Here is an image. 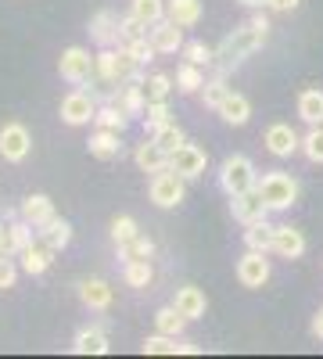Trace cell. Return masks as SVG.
<instances>
[{"label":"cell","mask_w":323,"mask_h":359,"mask_svg":"<svg viewBox=\"0 0 323 359\" xmlns=\"http://www.w3.org/2000/svg\"><path fill=\"white\" fill-rule=\"evenodd\" d=\"M262 40H266V29H259L255 22H248V25H241V29H233V33L216 47V76H226L233 65H241L245 57H252L259 47H262Z\"/></svg>","instance_id":"1"},{"label":"cell","mask_w":323,"mask_h":359,"mask_svg":"<svg viewBox=\"0 0 323 359\" xmlns=\"http://www.w3.org/2000/svg\"><path fill=\"white\" fill-rule=\"evenodd\" d=\"M130 79H144L140 72V62L126 50V47H101L97 54V83H108V86H119V83H130Z\"/></svg>","instance_id":"2"},{"label":"cell","mask_w":323,"mask_h":359,"mask_svg":"<svg viewBox=\"0 0 323 359\" xmlns=\"http://www.w3.org/2000/svg\"><path fill=\"white\" fill-rule=\"evenodd\" d=\"M255 191L270 205V212H284V208H291L298 201V180L287 176V172H266L255 184Z\"/></svg>","instance_id":"3"},{"label":"cell","mask_w":323,"mask_h":359,"mask_svg":"<svg viewBox=\"0 0 323 359\" xmlns=\"http://www.w3.org/2000/svg\"><path fill=\"white\" fill-rule=\"evenodd\" d=\"M57 72H62V79L72 83V86L97 83V54H90L86 47H69V50H62Z\"/></svg>","instance_id":"4"},{"label":"cell","mask_w":323,"mask_h":359,"mask_svg":"<svg viewBox=\"0 0 323 359\" xmlns=\"http://www.w3.org/2000/svg\"><path fill=\"white\" fill-rule=\"evenodd\" d=\"M255 184H259V176H255L252 158L230 155V158L219 165V187H223L230 198H238V194H245V191H255Z\"/></svg>","instance_id":"5"},{"label":"cell","mask_w":323,"mask_h":359,"mask_svg":"<svg viewBox=\"0 0 323 359\" xmlns=\"http://www.w3.org/2000/svg\"><path fill=\"white\" fill-rule=\"evenodd\" d=\"M184 184H187V180L176 169H158L151 176V201L158 208H176L184 201Z\"/></svg>","instance_id":"6"},{"label":"cell","mask_w":323,"mask_h":359,"mask_svg":"<svg viewBox=\"0 0 323 359\" xmlns=\"http://www.w3.org/2000/svg\"><path fill=\"white\" fill-rule=\"evenodd\" d=\"M62 118L69 126H86L97 118V97L86 94V90H72L62 97Z\"/></svg>","instance_id":"7"},{"label":"cell","mask_w":323,"mask_h":359,"mask_svg":"<svg viewBox=\"0 0 323 359\" xmlns=\"http://www.w3.org/2000/svg\"><path fill=\"white\" fill-rule=\"evenodd\" d=\"M29 151H33V137H29L22 123H8L0 130V155H4V162H25Z\"/></svg>","instance_id":"8"},{"label":"cell","mask_w":323,"mask_h":359,"mask_svg":"<svg viewBox=\"0 0 323 359\" xmlns=\"http://www.w3.org/2000/svg\"><path fill=\"white\" fill-rule=\"evenodd\" d=\"M262 144H266V151L273 158H291L295 151H302V137L291 130L287 123H273L266 130V137H262Z\"/></svg>","instance_id":"9"},{"label":"cell","mask_w":323,"mask_h":359,"mask_svg":"<svg viewBox=\"0 0 323 359\" xmlns=\"http://www.w3.org/2000/svg\"><path fill=\"white\" fill-rule=\"evenodd\" d=\"M205 162H209V158H205V151H201L198 144H180L169 155V169H176L184 180H198L205 172Z\"/></svg>","instance_id":"10"},{"label":"cell","mask_w":323,"mask_h":359,"mask_svg":"<svg viewBox=\"0 0 323 359\" xmlns=\"http://www.w3.org/2000/svg\"><path fill=\"white\" fill-rule=\"evenodd\" d=\"M18 255H22V269H25V273H29V277H40V273H47V269H50L57 248H50L43 237H36V241H29Z\"/></svg>","instance_id":"11"},{"label":"cell","mask_w":323,"mask_h":359,"mask_svg":"<svg viewBox=\"0 0 323 359\" xmlns=\"http://www.w3.org/2000/svg\"><path fill=\"white\" fill-rule=\"evenodd\" d=\"M238 280L245 284V287H262L270 280V259H266V252H252L248 248V255H241V262H238Z\"/></svg>","instance_id":"12"},{"label":"cell","mask_w":323,"mask_h":359,"mask_svg":"<svg viewBox=\"0 0 323 359\" xmlns=\"http://www.w3.org/2000/svg\"><path fill=\"white\" fill-rule=\"evenodd\" d=\"M148 36H151V43H155L158 54H176V50L187 43V40H184V25H176L172 18L155 22V25L148 29Z\"/></svg>","instance_id":"13"},{"label":"cell","mask_w":323,"mask_h":359,"mask_svg":"<svg viewBox=\"0 0 323 359\" xmlns=\"http://www.w3.org/2000/svg\"><path fill=\"white\" fill-rule=\"evenodd\" d=\"M119 25H123V18L115 15V11H97V15L90 18V40H94L97 47H115V43H123Z\"/></svg>","instance_id":"14"},{"label":"cell","mask_w":323,"mask_h":359,"mask_svg":"<svg viewBox=\"0 0 323 359\" xmlns=\"http://www.w3.org/2000/svg\"><path fill=\"white\" fill-rule=\"evenodd\" d=\"M230 205H233V219L238 223H255V219H266L270 216V205L262 201V194L259 191H245V194H238V198H230Z\"/></svg>","instance_id":"15"},{"label":"cell","mask_w":323,"mask_h":359,"mask_svg":"<svg viewBox=\"0 0 323 359\" xmlns=\"http://www.w3.org/2000/svg\"><path fill=\"white\" fill-rule=\"evenodd\" d=\"M86 147H90V155H94V158H101V162H108V158H119V155H123L119 130H104V126H97V133H90Z\"/></svg>","instance_id":"16"},{"label":"cell","mask_w":323,"mask_h":359,"mask_svg":"<svg viewBox=\"0 0 323 359\" xmlns=\"http://www.w3.org/2000/svg\"><path fill=\"white\" fill-rule=\"evenodd\" d=\"M18 216L40 230L43 223H50V219H54V201H50L47 194H29V198L22 201V208H18Z\"/></svg>","instance_id":"17"},{"label":"cell","mask_w":323,"mask_h":359,"mask_svg":"<svg viewBox=\"0 0 323 359\" xmlns=\"http://www.w3.org/2000/svg\"><path fill=\"white\" fill-rule=\"evenodd\" d=\"M273 252H277L280 259H302V252H305V233L295 230V226H277Z\"/></svg>","instance_id":"18"},{"label":"cell","mask_w":323,"mask_h":359,"mask_svg":"<svg viewBox=\"0 0 323 359\" xmlns=\"http://www.w3.org/2000/svg\"><path fill=\"white\" fill-rule=\"evenodd\" d=\"M172 306L180 309L187 320H201V316H205V309H209V302H205V291H201V287H194V284H187V287L176 291Z\"/></svg>","instance_id":"19"},{"label":"cell","mask_w":323,"mask_h":359,"mask_svg":"<svg viewBox=\"0 0 323 359\" xmlns=\"http://www.w3.org/2000/svg\"><path fill=\"white\" fill-rule=\"evenodd\" d=\"M72 352L76 355H104L108 352V334L101 331V327H83V331L76 334V341H72Z\"/></svg>","instance_id":"20"},{"label":"cell","mask_w":323,"mask_h":359,"mask_svg":"<svg viewBox=\"0 0 323 359\" xmlns=\"http://www.w3.org/2000/svg\"><path fill=\"white\" fill-rule=\"evenodd\" d=\"M219 118L223 123H230V126H245L248 118H252V101L245 97V94H226V101L219 104Z\"/></svg>","instance_id":"21"},{"label":"cell","mask_w":323,"mask_h":359,"mask_svg":"<svg viewBox=\"0 0 323 359\" xmlns=\"http://www.w3.org/2000/svg\"><path fill=\"white\" fill-rule=\"evenodd\" d=\"M133 158H137V165H140L144 172H158V169H169V151H165V147H158L155 140H144V144H137Z\"/></svg>","instance_id":"22"},{"label":"cell","mask_w":323,"mask_h":359,"mask_svg":"<svg viewBox=\"0 0 323 359\" xmlns=\"http://www.w3.org/2000/svg\"><path fill=\"white\" fill-rule=\"evenodd\" d=\"M273 237H277V226L270 219H255L245 226V245L252 252H273Z\"/></svg>","instance_id":"23"},{"label":"cell","mask_w":323,"mask_h":359,"mask_svg":"<svg viewBox=\"0 0 323 359\" xmlns=\"http://www.w3.org/2000/svg\"><path fill=\"white\" fill-rule=\"evenodd\" d=\"M165 18H172L176 25H198L201 22V0H165Z\"/></svg>","instance_id":"24"},{"label":"cell","mask_w":323,"mask_h":359,"mask_svg":"<svg viewBox=\"0 0 323 359\" xmlns=\"http://www.w3.org/2000/svg\"><path fill=\"white\" fill-rule=\"evenodd\" d=\"M79 298H83L86 309H97V313H101V309L111 306V287H108L104 280H97V277H94V280H83V284H79Z\"/></svg>","instance_id":"25"},{"label":"cell","mask_w":323,"mask_h":359,"mask_svg":"<svg viewBox=\"0 0 323 359\" xmlns=\"http://www.w3.org/2000/svg\"><path fill=\"white\" fill-rule=\"evenodd\" d=\"M298 115L309 126H323V90H302L298 94Z\"/></svg>","instance_id":"26"},{"label":"cell","mask_w":323,"mask_h":359,"mask_svg":"<svg viewBox=\"0 0 323 359\" xmlns=\"http://www.w3.org/2000/svg\"><path fill=\"white\" fill-rule=\"evenodd\" d=\"M140 352L144 355H176V352H184V338H172V334L155 331L151 338H144Z\"/></svg>","instance_id":"27"},{"label":"cell","mask_w":323,"mask_h":359,"mask_svg":"<svg viewBox=\"0 0 323 359\" xmlns=\"http://www.w3.org/2000/svg\"><path fill=\"white\" fill-rule=\"evenodd\" d=\"M201 86H205V69L201 65L184 62L180 69H176V90H180V94H201Z\"/></svg>","instance_id":"28"},{"label":"cell","mask_w":323,"mask_h":359,"mask_svg":"<svg viewBox=\"0 0 323 359\" xmlns=\"http://www.w3.org/2000/svg\"><path fill=\"white\" fill-rule=\"evenodd\" d=\"M184 327H187V316L176 309V306H165V309L155 313V331H162V334L180 338V334H184Z\"/></svg>","instance_id":"29"},{"label":"cell","mask_w":323,"mask_h":359,"mask_svg":"<svg viewBox=\"0 0 323 359\" xmlns=\"http://www.w3.org/2000/svg\"><path fill=\"white\" fill-rule=\"evenodd\" d=\"M40 237H43V241L50 245V248H57V252H62V248H69V241H72V226L65 223V219H50V223H43L40 226Z\"/></svg>","instance_id":"30"},{"label":"cell","mask_w":323,"mask_h":359,"mask_svg":"<svg viewBox=\"0 0 323 359\" xmlns=\"http://www.w3.org/2000/svg\"><path fill=\"white\" fill-rule=\"evenodd\" d=\"M130 15H137L144 25H155L165 18V0H130Z\"/></svg>","instance_id":"31"},{"label":"cell","mask_w":323,"mask_h":359,"mask_svg":"<svg viewBox=\"0 0 323 359\" xmlns=\"http://www.w3.org/2000/svg\"><path fill=\"white\" fill-rule=\"evenodd\" d=\"M151 259H130L126 266H123V280L130 284V287H148L151 284Z\"/></svg>","instance_id":"32"},{"label":"cell","mask_w":323,"mask_h":359,"mask_svg":"<svg viewBox=\"0 0 323 359\" xmlns=\"http://www.w3.org/2000/svg\"><path fill=\"white\" fill-rule=\"evenodd\" d=\"M97 126H104V130H126V123H130V115L119 108V104H111V101H104L101 108H97V118H94Z\"/></svg>","instance_id":"33"},{"label":"cell","mask_w":323,"mask_h":359,"mask_svg":"<svg viewBox=\"0 0 323 359\" xmlns=\"http://www.w3.org/2000/svg\"><path fill=\"white\" fill-rule=\"evenodd\" d=\"M226 94H230V86H226V76H212V79H205V86H201L205 108H212V111H219V104L226 101Z\"/></svg>","instance_id":"34"},{"label":"cell","mask_w":323,"mask_h":359,"mask_svg":"<svg viewBox=\"0 0 323 359\" xmlns=\"http://www.w3.org/2000/svg\"><path fill=\"white\" fill-rule=\"evenodd\" d=\"M180 57H184V62H191V65L209 69V65L216 62V50H212V47H205L201 40H191V43H184V47H180Z\"/></svg>","instance_id":"35"},{"label":"cell","mask_w":323,"mask_h":359,"mask_svg":"<svg viewBox=\"0 0 323 359\" xmlns=\"http://www.w3.org/2000/svg\"><path fill=\"white\" fill-rule=\"evenodd\" d=\"M151 140L158 144V147H165V151L172 155L176 151V147H180V144H187V137H184V130L180 126H176V123H165V126H158L155 133H151Z\"/></svg>","instance_id":"36"},{"label":"cell","mask_w":323,"mask_h":359,"mask_svg":"<svg viewBox=\"0 0 323 359\" xmlns=\"http://www.w3.org/2000/svg\"><path fill=\"white\" fill-rule=\"evenodd\" d=\"M119 255L130 262V259H151L155 255V241L151 237H144V233H137L133 241H126V245H119Z\"/></svg>","instance_id":"37"},{"label":"cell","mask_w":323,"mask_h":359,"mask_svg":"<svg viewBox=\"0 0 323 359\" xmlns=\"http://www.w3.org/2000/svg\"><path fill=\"white\" fill-rule=\"evenodd\" d=\"M172 90V79L165 72H155V76H144V94H148V101H165Z\"/></svg>","instance_id":"38"},{"label":"cell","mask_w":323,"mask_h":359,"mask_svg":"<svg viewBox=\"0 0 323 359\" xmlns=\"http://www.w3.org/2000/svg\"><path fill=\"white\" fill-rule=\"evenodd\" d=\"M302 155L316 165H323V126H312L305 137H302Z\"/></svg>","instance_id":"39"},{"label":"cell","mask_w":323,"mask_h":359,"mask_svg":"<svg viewBox=\"0 0 323 359\" xmlns=\"http://www.w3.org/2000/svg\"><path fill=\"white\" fill-rule=\"evenodd\" d=\"M137 233H140V226H137L133 216H115V219H111V241H115V245L133 241Z\"/></svg>","instance_id":"40"},{"label":"cell","mask_w":323,"mask_h":359,"mask_svg":"<svg viewBox=\"0 0 323 359\" xmlns=\"http://www.w3.org/2000/svg\"><path fill=\"white\" fill-rule=\"evenodd\" d=\"M165 123H172L169 104H165V101H148V111H144V126H148V130L155 133V130H158V126H165Z\"/></svg>","instance_id":"41"},{"label":"cell","mask_w":323,"mask_h":359,"mask_svg":"<svg viewBox=\"0 0 323 359\" xmlns=\"http://www.w3.org/2000/svg\"><path fill=\"white\" fill-rule=\"evenodd\" d=\"M123 47H126V50H130V54L137 57L140 65H148L151 57L158 54V50H155V43H151V36H140V40H130V43H123Z\"/></svg>","instance_id":"42"},{"label":"cell","mask_w":323,"mask_h":359,"mask_svg":"<svg viewBox=\"0 0 323 359\" xmlns=\"http://www.w3.org/2000/svg\"><path fill=\"white\" fill-rule=\"evenodd\" d=\"M119 33H123V43H130V40L148 36V25H144L137 15H126V18H123V25H119Z\"/></svg>","instance_id":"43"},{"label":"cell","mask_w":323,"mask_h":359,"mask_svg":"<svg viewBox=\"0 0 323 359\" xmlns=\"http://www.w3.org/2000/svg\"><path fill=\"white\" fill-rule=\"evenodd\" d=\"M22 248H18V237H15V226H11V219H4L0 223V255H18Z\"/></svg>","instance_id":"44"},{"label":"cell","mask_w":323,"mask_h":359,"mask_svg":"<svg viewBox=\"0 0 323 359\" xmlns=\"http://www.w3.org/2000/svg\"><path fill=\"white\" fill-rule=\"evenodd\" d=\"M15 280H18V266L11 262V255H0V291L15 287Z\"/></svg>","instance_id":"45"},{"label":"cell","mask_w":323,"mask_h":359,"mask_svg":"<svg viewBox=\"0 0 323 359\" xmlns=\"http://www.w3.org/2000/svg\"><path fill=\"white\" fill-rule=\"evenodd\" d=\"M298 4H302V0H266L262 8H270V11H277V15H280V11H295Z\"/></svg>","instance_id":"46"},{"label":"cell","mask_w":323,"mask_h":359,"mask_svg":"<svg viewBox=\"0 0 323 359\" xmlns=\"http://www.w3.org/2000/svg\"><path fill=\"white\" fill-rule=\"evenodd\" d=\"M312 334L323 341V309H319V313H316V320H312Z\"/></svg>","instance_id":"47"},{"label":"cell","mask_w":323,"mask_h":359,"mask_svg":"<svg viewBox=\"0 0 323 359\" xmlns=\"http://www.w3.org/2000/svg\"><path fill=\"white\" fill-rule=\"evenodd\" d=\"M241 4H245V8H262L266 0H241Z\"/></svg>","instance_id":"48"}]
</instances>
